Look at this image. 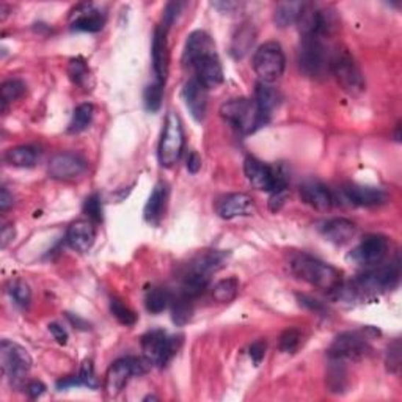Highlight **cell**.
Returning a JSON list of instances; mask_svg holds the SVG:
<instances>
[{
  "label": "cell",
  "mask_w": 402,
  "mask_h": 402,
  "mask_svg": "<svg viewBox=\"0 0 402 402\" xmlns=\"http://www.w3.org/2000/svg\"><path fill=\"white\" fill-rule=\"evenodd\" d=\"M328 71L335 76L336 82L348 95L360 96L366 90L362 69L348 49L338 47L330 55Z\"/></svg>",
  "instance_id": "4"
},
{
  "label": "cell",
  "mask_w": 402,
  "mask_h": 402,
  "mask_svg": "<svg viewBox=\"0 0 402 402\" xmlns=\"http://www.w3.org/2000/svg\"><path fill=\"white\" fill-rule=\"evenodd\" d=\"M256 40V30L255 27L246 23L242 24L238 30L234 32L233 40H231V47H229V52H231L233 59L241 60L248 54V50L253 47Z\"/></svg>",
  "instance_id": "27"
},
{
  "label": "cell",
  "mask_w": 402,
  "mask_h": 402,
  "mask_svg": "<svg viewBox=\"0 0 402 402\" xmlns=\"http://www.w3.org/2000/svg\"><path fill=\"white\" fill-rule=\"evenodd\" d=\"M151 363L145 357H126L113 362L105 374V391L109 396H117L125 390L129 380L134 376L147 374Z\"/></svg>",
  "instance_id": "9"
},
{
  "label": "cell",
  "mask_w": 402,
  "mask_h": 402,
  "mask_svg": "<svg viewBox=\"0 0 402 402\" xmlns=\"http://www.w3.org/2000/svg\"><path fill=\"white\" fill-rule=\"evenodd\" d=\"M243 173H246L248 183L258 190L272 192L275 188V170L258 161L256 157H247L243 162Z\"/></svg>",
  "instance_id": "16"
},
{
  "label": "cell",
  "mask_w": 402,
  "mask_h": 402,
  "mask_svg": "<svg viewBox=\"0 0 402 402\" xmlns=\"http://www.w3.org/2000/svg\"><path fill=\"white\" fill-rule=\"evenodd\" d=\"M183 98L193 120L201 123L205 120L207 110V90L205 88V85L197 81L195 77L190 79L184 85Z\"/></svg>",
  "instance_id": "17"
},
{
  "label": "cell",
  "mask_w": 402,
  "mask_h": 402,
  "mask_svg": "<svg viewBox=\"0 0 402 402\" xmlns=\"http://www.w3.org/2000/svg\"><path fill=\"white\" fill-rule=\"evenodd\" d=\"M286 197H288V190H280V192H272V197L269 200V207L270 211H280L282 209V206L285 205Z\"/></svg>",
  "instance_id": "49"
},
{
  "label": "cell",
  "mask_w": 402,
  "mask_h": 402,
  "mask_svg": "<svg viewBox=\"0 0 402 402\" xmlns=\"http://www.w3.org/2000/svg\"><path fill=\"white\" fill-rule=\"evenodd\" d=\"M209 282H211V277L188 270L184 274L179 294H183L184 297L193 300V299L200 297L201 294H205V291L207 289V286H209Z\"/></svg>",
  "instance_id": "30"
},
{
  "label": "cell",
  "mask_w": 402,
  "mask_h": 402,
  "mask_svg": "<svg viewBox=\"0 0 402 402\" xmlns=\"http://www.w3.org/2000/svg\"><path fill=\"white\" fill-rule=\"evenodd\" d=\"M333 366L330 368L328 371V376H327V382L330 386V391L333 393H341L346 389V369H344L343 362H336L332 360Z\"/></svg>",
  "instance_id": "42"
},
{
  "label": "cell",
  "mask_w": 402,
  "mask_h": 402,
  "mask_svg": "<svg viewBox=\"0 0 402 402\" xmlns=\"http://www.w3.org/2000/svg\"><path fill=\"white\" fill-rule=\"evenodd\" d=\"M255 103L258 105L265 117L270 118L272 112L277 109V105L280 104V93L272 87L270 84L258 82L255 88Z\"/></svg>",
  "instance_id": "28"
},
{
  "label": "cell",
  "mask_w": 402,
  "mask_h": 402,
  "mask_svg": "<svg viewBox=\"0 0 402 402\" xmlns=\"http://www.w3.org/2000/svg\"><path fill=\"white\" fill-rule=\"evenodd\" d=\"M228 256H229L228 251L205 250V251H201V253H198L189 263L188 270L211 277L214 272H217L219 269L224 268V264L226 263Z\"/></svg>",
  "instance_id": "24"
},
{
  "label": "cell",
  "mask_w": 402,
  "mask_h": 402,
  "mask_svg": "<svg viewBox=\"0 0 402 402\" xmlns=\"http://www.w3.org/2000/svg\"><path fill=\"white\" fill-rule=\"evenodd\" d=\"M302 340H304V335H302L299 328H288L280 336L278 348L285 354H296L300 348Z\"/></svg>",
  "instance_id": "41"
},
{
  "label": "cell",
  "mask_w": 402,
  "mask_h": 402,
  "mask_svg": "<svg viewBox=\"0 0 402 402\" xmlns=\"http://www.w3.org/2000/svg\"><path fill=\"white\" fill-rule=\"evenodd\" d=\"M192 69L195 71L197 81L205 85L206 90L217 88L219 85L224 82V68H222V63L217 52H211L193 64Z\"/></svg>",
  "instance_id": "14"
},
{
  "label": "cell",
  "mask_w": 402,
  "mask_h": 402,
  "mask_svg": "<svg viewBox=\"0 0 402 402\" xmlns=\"http://www.w3.org/2000/svg\"><path fill=\"white\" fill-rule=\"evenodd\" d=\"M0 364H2L4 374L8 377L10 384L18 386L24 382L32 368V357L18 343L4 340L0 343Z\"/></svg>",
  "instance_id": "10"
},
{
  "label": "cell",
  "mask_w": 402,
  "mask_h": 402,
  "mask_svg": "<svg viewBox=\"0 0 402 402\" xmlns=\"http://www.w3.org/2000/svg\"><path fill=\"white\" fill-rule=\"evenodd\" d=\"M385 366L391 374H399L401 369V341L394 340L389 344L385 352Z\"/></svg>",
  "instance_id": "43"
},
{
  "label": "cell",
  "mask_w": 402,
  "mask_h": 402,
  "mask_svg": "<svg viewBox=\"0 0 402 402\" xmlns=\"http://www.w3.org/2000/svg\"><path fill=\"white\" fill-rule=\"evenodd\" d=\"M93 115H95V109H93L91 104L85 103V104L77 105L74 113H73V118H71V121H69L68 132L69 134L84 132L85 129H87L91 125Z\"/></svg>",
  "instance_id": "34"
},
{
  "label": "cell",
  "mask_w": 402,
  "mask_h": 402,
  "mask_svg": "<svg viewBox=\"0 0 402 402\" xmlns=\"http://www.w3.org/2000/svg\"><path fill=\"white\" fill-rule=\"evenodd\" d=\"M0 91H2V109L5 110L6 105L24 96L25 84L19 81V79H8V81L2 84Z\"/></svg>",
  "instance_id": "37"
},
{
  "label": "cell",
  "mask_w": 402,
  "mask_h": 402,
  "mask_svg": "<svg viewBox=\"0 0 402 402\" xmlns=\"http://www.w3.org/2000/svg\"><path fill=\"white\" fill-rule=\"evenodd\" d=\"M305 4L302 2H282L277 5L274 11V21L280 28L289 27L292 24H297V19L304 8Z\"/></svg>",
  "instance_id": "31"
},
{
  "label": "cell",
  "mask_w": 402,
  "mask_h": 402,
  "mask_svg": "<svg viewBox=\"0 0 402 402\" xmlns=\"http://www.w3.org/2000/svg\"><path fill=\"white\" fill-rule=\"evenodd\" d=\"M68 76L71 81H73L74 85L82 88L90 87V79H91V73L87 62H85L82 57H76L69 62L68 64Z\"/></svg>",
  "instance_id": "35"
},
{
  "label": "cell",
  "mask_w": 402,
  "mask_h": 402,
  "mask_svg": "<svg viewBox=\"0 0 402 402\" xmlns=\"http://www.w3.org/2000/svg\"><path fill=\"white\" fill-rule=\"evenodd\" d=\"M110 311L113 314V318L117 319L120 324H123L126 327H131L137 322V314H135L123 300H120L117 297H112L110 300Z\"/></svg>",
  "instance_id": "38"
},
{
  "label": "cell",
  "mask_w": 402,
  "mask_h": 402,
  "mask_svg": "<svg viewBox=\"0 0 402 402\" xmlns=\"http://www.w3.org/2000/svg\"><path fill=\"white\" fill-rule=\"evenodd\" d=\"M238 292H239L238 278L229 277L215 283L212 289V297L215 302H219V304H229V302H233L236 297H238Z\"/></svg>",
  "instance_id": "33"
},
{
  "label": "cell",
  "mask_w": 402,
  "mask_h": 402,
  "mask_svg": "<svg viewBox=\"0 0 402 402\" xmlns=\"http://www.w3.org/2000/svg\"><path fill=\"white\" fill-rule=\"evenodd\" d=\"M79 379L84 386L88 389H98V380L95 377V368H93L91 360H85L81 366V372H79Z\"/></svg>",
  "instance_id": "45"
},
{
  "label": "cell",
  "mask_w": 402,
  "mask_h": 402,
  "mask_svg": "<svg viewBox=\"0 0 402 402\" xmlns=\"http://www.w3.org/2000/svg\"><path fill=\"white\" fill-rule=\"evenodd\" d=\"M389 239L382 234H369L363 238L355 248L348 256V260L360 268H371L384 261V258L389 253Z\"/></svg>",
  "instance_id": "12"
},
{
  "label": "cell",
  "mask_w": 402,
  "mask_h": 402,
  "mask_svg": "<svg viewBox=\"0 0 402 402\" xmlns=\"http://www.w3.org/2000/svg\"><path fill=\"white\" fill-rule=\"evenodd\" d=\"M25 390H27L28 396H30L32 399H37L46 391V385L42 382H38V380H33V382H30L25 386Z\"/></svg>",
  "instance_id": "52"
},
{
  "label": "cell",
  "mask_w": 402,
  "mask_h": 402,
  "mask_svg": "<svg viewBox=\"0 0 402 402\" xmlns=\"http://www.w3.org/2000/svg\"><path fill=\"white\" fill-rule=\"evenodd\" d=\"M183 148H184V131H183L181 118H179L175 112H168L162 129L159 149H157V156H159V162L162 167L165 168L173 167L183 154Z\"/></svg>",
  "instance_id": "7"
},
{
  "label": "cell",
  "mask_w": 402,
  "mask_h": 402,
  "mask_svg": "<svg viewBox=\"0 0 402 402\" xmlns=\"http://www.w3.org/2000/svg\"><path fill=\"white\" fill-rule=\"evenodd\" d=\"M188 170L192 175H197L201 170V157L198 156V153H195V151H192L188 157Z\"/></svg>",
  "instance_id": "54"
},
{
  "label": "cell",
  "mask_w": 402,
  "mask_h": 402,
  "mask_svg": "<svg viewBox=\"0 0 402 402\" xmlns=\"http://www.w3.org/2000/svg\"><path fill=\"white\" fill-rule=\"evenodd\" d=\"M286 68V57L282 46L275 41L264 42L253 55V69L260 82L274 84L283 76Z\"/></svg>",
  "instance_id": "8"
},
{
  "label": "cell",
  "mask_w": 402,
  "mask_h": 402,
  "mask_svg": "<svg viewBox=\"0 0 402 402\" xmlns=\"http://www.w3.org/2000/svg\"><path fill=\"white\" fill-rule=\"evenodd\" d=\"M170 294L168 291H165L163 288H151L147 292L145 297V306L149 313L153 314H159L162 313L165 308L168 306L170 302Z\"/></svg>",
  "instance_id": "36"
},
{
  "label": "cell",
  "mask_w": 402,
  "mask_h": 402,
  "mask_svg": "<svg viewBox=\"0 0 402 402\" xmlns=\"http://www.w3.org/2000/svg\"><path fill=\"white\" fill-rule=\"evenodd\" d=\"M4 159L6 163L11 165V167L30 168L38 161V151L37 148L28 147V145L16 147V148H11L6 151Z\"/></svg>",
  "instance_id": "29"
},
{
  "label": "cell",
  "mask_w": 402,
  "mask_h": 402,
  "mask_svg": "<svg viewBox=\"0 0 402 402\" xmlns=\"http://www.w3.org/2000/svg\"><path fill=\"white\" fill-rule=\"evenodd\" d=\"M170 302H171V319H173L175 324L179 327L188 324L193 314L192 300L184 297L183 294H178L175 299H170Z\"/></svg>",
  "instance_id": "32"
},
{
  "label": "cell",
  "mask_w": 402,
  "mask_h": 402,
  "mask_svg": "<svg viewBox=\"0 0 402 402\" xmlns=\"http://www.w3.org/2000/svg\"><path fill=\"white\" fill-rule=\"evenodd\" d=\"M215 10H219L220 13H228V14H231L234 13L236 10L239 8L241 4L238 2H229V0H226V2H212L211 4Z\"/></svg>",
  "instance_id": "53"
},
{
  "label": "cell",
  "mask_w": 402,
  "mask_h": 402,
  "mask_svg": "<svg viewBox=\"0 0 402 402\" xmlns=\"http://www.w3.org/2000/svg\"><path fill=\"white\" fill-rule=\"evenodd\" d=\"M369 346L358 332H343L330 344L327 354L330 360L358 362L368 354Z\"/></svg>",
  "instance_id": "11"
},
{
  "label": "cell",
  "mask_w": 402,
  "mask_h": 402,
  "mask_svg": "<svg viewBox=\"0 0 402 402\" xmlns=\"http://www.w3.org/2000/svg\"><path fill=\"white\" fill-rule=\"evenodd\" d=\"M297 299H299V304L302 306L308 308V310H311V311L318 313V314H326V306L322 305L321 302L316 300V299L308 297V296H300V294L297 296Z\"/></svg>",
  "instance_id": "48"
},
{
  "label": "cell",
  "mask_w": 402,
  "mask_h": 402,
  "mask_svg": "<svg viewBox=\"0 0 402 402\" xmlns=\"http://www.w3.org/2000/svg\"><path fill=\"white\" fill-rule=\"evenodd\" d=\"M220 117L231 125L241 134H253L258 129L268 125L269 117L258 109L253 99L234 98L225 100L220 105Z\"/></svg>",
  "instance_id": "3"
},
{
  "label": "cell",
  "mask_w": 402,
  "mask_h": 402,
  "mask_svg": "<svg viewBox=\"0 0 402 402\" xmlns=\"http://www.w3.org/2000/svg\"><path fill=\"white\" fill-rule=\"evenodd\" d=\"M49 332L54 335V338L57 340L59 344H67L68 343V333L67 330H64L60 324H57V322H52V324H49Z\"/></svg>",
  "instance_id": "51"
},
{
  "label": "cell",
  "mask_w": 402,
  "mask_h": 402,
  "mask_svg": "<svg viewBox=\"0 0 402 402\" xmlns=\"http://www.w3.org/2000/svg\"><path fill=\"white\" fill-rule=\"evenodd\" d=\"M14 238H16V229L13 225H5L2 228V234H0V247L4 250L8 248L10 243L14 242Z\"/></svg>",
  "instance_id": "50"
},
{
  "label": "cell",
  "mask_w": 402,
  "mask_h": 402,
  "mask_svg": "<svg viewBox=\"0 0 402 402\" xmlns=\"http://www.w3.org/2000/svg\"><path fill=\"white\" fill-rule=\"evenodd\" d=\"M74 19L71 23V28L77 32L96 33L103 30L105 24V14L96 10L93 5H79L74 10Z\"/></svg>",
  "instance_id": "23"
},
{
  "label": "cell",
  "mask_w": 402,
  "mask_h": 402,
  "mask_svg": "<svg viewBox=\"0 0 402 402\" xmlns=\"http://www.w3.org/2000/svg\"><path fill=\"white\" fill-rule=\"evenodd\" d=\"M179 10H181V4L179 2H170L167 6H165L163 16H162V25H161L163 30L168 32V28L173 25L179 14Z\"/></svg>",
  "instance_id": "46"
},
{
  "label": "cell",
  "mask_w": 402,
  "mask_h": 402,
  "mask_svg": "<svg viewBox=\"0 0 402 402\" xmlns=\"http://www.w3.org/2000/svg\"><path fill=\"white\" fill-rule=\"evenodd\" d=\"M96 239V228L91 220H77L71 224L67 231V242L68 246L79 251V253H85L88 251Z\"/></svg>",
  "instance_id": "21"
},
{
  "label": "cell",
  "mask_w": 402,
  "mask_h": 402,
  "mask_svg": "<svg viewBox=\"0 0 402 402\" xmlns=\"http://www.w3.org/2000/svg\"><path fill=\"white\" fill-rule=\"evenodd\" d=\"M88 162L81 154L60 153L49 162V176L59 181H74L87 173Z\"/></svg>",
  "instance_id": "13"
},
{
  "label": "cell",
  "mask_w": 402,
  "mask_h": 402,
  "mask_svg": "<svg viewBox=\"0 0 402 402\" xmlns=\"http://www.w3.org/2000/svg\"><path fill=\"white\" fill-rule=\"evenodd\" d=\"M291 270L297 278L328 294H335L343 286V272L340 269L310 255L294 256Z\"/></svg>",
  "instance_id": "2"
},
{
  "label": "cell",
  "mask_w": 402,
  "mask_h": 402,
  "mask_svg": "<svg viewBox=\"0 0 402 402\" xmlns=\"http://www.w3.org/2000/svg\"><path fill=\"white\" fill-rule=\"evenodd\" d=\"M321 231L328 242L335 243V246H346L355 238L357 225L349 219L340 217L326 222Z\"/></svg>",
  "instance_id": "25"
},
{
  "label": "cell",
  "mask_w": 402,
  "mask_h": 402,
  "mask_svg": "<svg viewBox=\"0 0 402 402\" xmlns=\"http://www.w3.org/2000/svg\"><path fill=\"white\" fill-rule=\"evenodd\" d=\"M167 30H163L161 25L156 27L153 37V69L156 74V81L165 85L168 76V64H170V52L167 42Z\"/></svg>",
  "instance_id": "18"
},
{
  "label": "cell",
  "mask_w": 402,
  "mask_h": 402,
  "mask_svg": "<svg viewBox=\"0 0 402 402\" xmlns=\"http://www.w3.org/2000/svg\"><path fill=\"white\" fill-rule=\"evenodd\" d=\"M398 282L399 264L393 263L366 272L362 277L354 280L348 288H343L341 286V288L335 292V296L338 299H346L349 302L364 300L368 297H374L377 294L391 291L393 288H396Z\"/></svg>",
  "instance_id": "1"
},
{
  "label": "cell",
  "mask_w": 402,
  "mask_h": 402,
  "mask_svg": "<svg viewBox=\"0 0 402 402\" xmlns=\"http://www.w3.org/2000/svg\"><path fill=\"white\" fill-rule=\"evenodd\" d=\"M162 98H163V84L161 82H153L149 84L143 93V100H145L147 110L151 113H156L161 109L162 105Z\"/></svg>",
  "instance_id": "39"
},
{
  "label": "cell",
  "mask_w": 402,
  "mask_h": 402,
  "mask_svg": "<svg viewBox=\"0 0 402 402\" xmlns=\"http://www.w3.org/2000/svg\"><path fill=\"white\" fill-rule=\"evenodd\" d=\"M67 316H68V319H69L71 324H73L74 327L81 328V330H88V328H90V324H88V322H85L84 319L79 318V316H74V314H71V313H68Z\"/></svg>",
  "instance_id": "56"
},
{
  "label": "cell",
  "mask_w": 402,
  "mask_h": 402,
  "mask_svg": "<svg viewBox=\"0 0 402 402\" xmlns=\"http://www.w3.org/2000/svg\"><path fill=\"white\" fill-rule=\"evenodd\" d=\"M84 212L87 214L88 220H91L93 224H99V222H103V205H100V198L98 193H91V195L85 200Z\"/></svg>",
  "instance_id": "44"
},
{
  "label": "cell",
  "mask_w": 402,
  "mask_h": 402,
  "mask_svg": "<svg viewBox=\"0 0 402 402\" xmlns=\"http://www.w3.org/2000/svg\"><path fill=\"white\" fill-rule=\"evenodd\" d=\"M215 52V45L212 38L205 30H195L189 35L185 41V47L183 52V63L184 67L192 68L201 57Z\"/></svg>",
  "instance_id": "19"
},
{
  "label": "cell",
  "mask_w": 402,
  "mask_h": 402,
  "mask_svg": "<svg viewBox=\"0 0 402 402\" xmlns=\"http://www.w3.org/2000/svg\"><path fill=\"white\" fill-rule=\"evenodd\" d=\"M265 350H268V343L264 340H258L250 346V358L253 360L255 366H260L261 362L264 360V355H265Z\"/></svg>",
  "instance_id": "47"
},
{
  "label": "cell",
  "mask_w": 402,
  "mask_h": 402,
  "mask_svg": "<svg viewBox=\"0 0 402 402\" xmlns=\"http://www.w3.org/2000/svg\"><path fill=\"white\" fill-rule=\"evenodd\" d=\"M183 346V336H168L161 328L149 330L142 336L143 357L154 366H167Z\"/></svg>",
  "instance_id": "5"
},
{
  "label": "cell",
  "mask_w": 402,
  "mask_h": 402,
  "mask_svg": "<svg viewBox=\"0 0 402 402\" xmlns=\"http://www.w3.org/2000/svg\"><path fill=\"white\" fill-rule=\"evenodd\" d=\"M396 140L398 142L401 140V125H398V127H396Z\"/></svg>",
  "instance_id": "57"
},
{
  "label": "cell",
  "mask_w": 402,
  "mask_h": 402,
  "mask_svg": "<svg viewBox=\"0 0 402 402\" xmlns=\"http://www.w3.org/2000/svg\"><path fill=\"white\" fill-rule=\"evenodd\" d=\"M344 195L352 205L362 207H372L386 203L389 195L386 192L379 188H371V185L362 184H348L344 188Z\"/></svg>",
  "instance_id": "20"
},
{
  "label": "cell",
  "mask_w": 402,
  "mask_h": 402,
  "mask_svg": "<svg viewBox=\"0 0 402 402\" xmlns=\"http://www.w3.org/2000/svg\"><path fill=\"white\" fill-rule=\"evenodd\" d=\"M167 200H168V185L162 181L157 183L147 201L145 211H143L147 222H149V224H157V222H159V219L162 217V212L165 211Z\"/></svg>",
  "instance_id": "26"
},
{
  "label": "cell",
  "mask_w": 402,
  "mask_h": 402,
  "mask_svg": "<svg viewBox=\"0 0 402 402\" xmlns=\"http://www.w3.org/2000/svg\"><path fill=\"white\" fill-rule=\"evenodd\" d=\"M300 198L316 211H328L333 206V193L319 181H306L300 185Z\"/></svg>",
  "instance_id": "22"
},
{
  "label": "cell",
  "mask_w": 402,
  "mask_h": 402,
  "mask_svg": "<svg viewBox=\"0 0 402 402\" xmlns=\"http://www.w3.org/2000/svg\"><path fill=\"white\" fill-rule=\"evenodd\" d=\"M6 291H8L11 299L16 302L19 306L27 308L28 305H30L32 291L30 288H28V285L23 282V280H14V282L11 280L8 286H6Z\"/></svg>",
  "instance_id": "40"
},
{
  "label": "cell",
  "mask_w": 402,
  "mask_h": 402,
  "mask_svg": "<svg viewBox=\"0 0 402 402\" xmlns=\"http://www.w3.org/2000/svg\"><path fill=\"white\" fill-rule=\"evenodd\" d=\"M215 211L222 219L231 220L236 217L250 215L255 211L253 198L247 193H229V195L220 198L215 205Z\"/></svg>",
  "instance_id": "15"
},
{
  "label": "cell",
  "mask_w": 402,
  "mask_h": 402,
  "mask_svg": "<svg viewBox=\"0 0 402 402\" xmlns=\"http://www.w3.org/2000/svg\"><path fill=\"white\" fill-rule=\"evenodd\" d=\"M297 63L302 73L311 79H322L328 71L330 57L326 50L324 41L319 37H302Z\"/></svg>",
  "instance_id": "6"
},
{
  "label": "cell",
  "mask_w": 402,
  "mask_h": 402,
  "mask_svg": "<svg viewBox=\"0 0 402 402\" xmlns=\"http://www.w3.org/2000/svg\"><path fill=\"white\" fill-rule=\"evenodd\" d=\"M13 206V195L6 188H2V193H0V211L6 212Z\"/></svg>",
  "instance_id": "55"
}]
</instances>
